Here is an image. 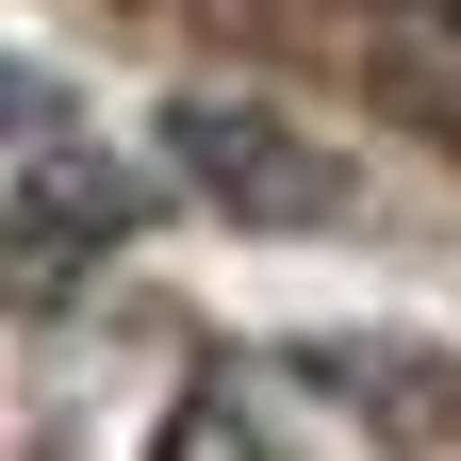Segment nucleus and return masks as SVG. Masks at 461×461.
Returning a JSON list of instances; mask_svg holds the SVG:
<instances>
[{
    "instance_id": "f257e3e1",
    "label": "nucleus",
    "mask_w": 461,
    "mask_h": 461,
    "mask_svg": "<svg viewBox=\"0 0 461 461\" xmlns=\"http://www.w3.org/2000/svg\"><path fill=\"white\" fill-rule=\"evenodd\" d=\"M182 165H198L230 214H280V230L346 214V165H330L313 132H280V115H248V99H182Z\"/></svg>"
},
{
    "instance_id": "f03ea898",
    "label": "nucleus",
    "mask_w": 461,
    "mask_h": 461,
    "mask_svg": "<svg viewBox=\"0 0 461 461\" xmlns=\"http://www.w3.org/2000/svg\"><path fill=\"white\" fill-rule=\"evenodd\" d=\"M165 461H264V429H248V412H182V429H165Z\"/></svg>"
}]
</instances>
